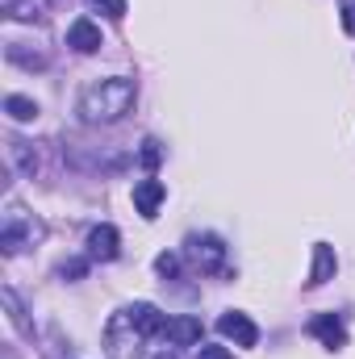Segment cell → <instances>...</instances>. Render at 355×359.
<instances>
[{
    "label": "cell",
    "mask_w": 355,
    "mask_h": 359,
    "mask_svg": "<svg viewBox=\"0 0 355 359\" xmlns=\"http://www.w3.org/2000/svg\"><path fill=\"white\" fill-rule=\"evenodd\" d=\"M134 100H138V84L134 80H126V76H109V80H96L88 88L80 92V121H88V126H113V121H121L130 109H134Z\"/></svg>",
    "instance_id": "1"
},
{
    "label": "cell",
    "mask_w": 355,
    "mask_h": 359,
    "mask_svg": "<svg viewBox=\"0 0 355 359\" xmlns=\"http://www.w3.org/2000/svg\"><path fill=\"white\" fill-rule=\"evenodd\" d=\"M142 343H147V334L134 326L130 309H117L105 322V355L109 359H142Z\"/></svg>",
    "instance_id": "2"
},
{
    "label": "cell",
    "mask_w": 355,
    "mask_h": 359,
    "mask_svg": "<svg viewBox=\"0 0 355 359\" xmlns=\"http://www.w3.org/2000/svg\"><path fill=\"white\" fill-rule=\"evenodd\" d=\"M38 238H42V226H38L21 205H8L4 226H0V243H4V251L17 255L21 247H29V243H38Z\"/></svg>",
    "instance_id": "3"
},
{
    "label": "cell",
    "mask_w": 355,
    "mask_h": 359,
    "mask_svg": "<svg viewBox=\"0 0 355 359\" xmlns=\"http://www.w3.org/2000/svg\"><path fill=\"white\" fill-rule=\"evenodd\" d=\"M184 251H188L192 268H201V271H222L226 268V247H222L217 234H192Z\"/></svg>",
    "instance_id": "4"
},
{
    "label": "cell",
    "mask_w": 355,
    "mask_h": 359,
    "mask_svg": "<svg viewBox=\"0 0 355 359\" xmlns=\"http://www.w3.org/2000/svg\"><path fill=\"white\" fill-rule=\"evenodd\" d=\"M217 334H222L226 343H234V347H255V343H260V326H255L247 313H239V309H230V313L217 318Z\"/></svg>",
    "instance_id": "5"
},
{
    "label": "cell",
    "mask_w": 355,
    "mask_h": 359,
    "mask_svg": "<svg viewBox=\"0 0 355 359\" xmlns=\"http://www.w3.org/2000/svg\"><path fill=\"white\" fill-rule=\"evenodd\" d=\"M67 46L72 50H80V55H96L105 42H100V25L92 21V17H76L72 25H67Z\"/></svg>",
    "instance_id": "6"
},
{
    "label": "cell",
    "mask_w": 355,
    "mask_h": 359,
    "mask_svg": "<svg viewBox=\"0 0 355 359\" xmlns=\"http://www.w3.org/2000/svg\"><path fill=\"white\" fill-rule=\"evenodd\" d=\"M117 251H121V234H117V226L100 222V226L88 234V259L109 264V259H117Z\"/></svg>",
    "instance_id": "7"
},
{
    "label": "cell",
    "mask_w": 355,
    "mask_h": 359,
    "mask_svg": "<svg viewBox=\"0 0 355 359\" xmlns=\"http://www.w3.org/2000/svg\"><path fill=\"white\" fill-rule=\"evenodd\" d=\"M309 334H314L322 347H330V351H339V347L347 343V326H343L335 313H318V318L309 322Z\"/></svg>",
    "instance_id": "8"
},
{
    "label": "cell",
    "mask_w": 355,
    "mask_h": 359,
    "mask_svg": "<svg viewBox=\"0 0 355 359\" xmlns=\"http://www.w3.org/2000/svg\"><path fill=\"white\" fill-rule=\"evenodd\" d=\"M163 339H168L172 347H196V343H201V322H196V318H188V313L168 318V326H163Z\"/></svg>",
    "instance_id": "9"
},
{
    "label": "cell",
    "mask_w": 355,
    "mask_h": 359,
    "mask_svg": "<svg viewBox=\"0 0 355 359\" xmlns=\"http://www.w3.org/2000/svg\"><path fill=\"white\" fill-rule=\"evenodd\" d=\"M163 196H168V188H163L159 180H138V184H134V209H138L142 217H155L159 205H163Z\"/></svg>",
    "instance_id": "10"
},
{
    "label": "cell",
    "mask_w": 355,
    "mask_h": 359,
    "mask_svg": "<svg viewBox=\"0 0 355 359\" xmlns=\"http://www.w3.org/2000/svg\"><path fill=\"white\" fill-rule=\"evenodd\" d=\"M130 309V318H134V326L147 334V339H155V334H163V326H168V318L151 305V301H134V305H126Z\"/></svg>",
    "instance_id": "11"
},
{
    "label": "cell",
    "mask_w": 355,
    "mask_h": 359,
    "mask_svg": "<svg viewBox=\"0 0 355 359\" xmlns=\"http://www.w3.org/2000/svg\"><path fill=\"white\" fill-rule=\"evenodd\" d=\"M339 268V259H335V247H326V243H314V268H309V288H322L330 276Z\"/></svg>",
    "instance_id": "12"
},
{
    "label": "cell",
    "mask_w": 355,
    "mask_h": 359,
    "mask_svg": "<svg viewBox=\"0 0 355 359\" xmlns=\"http://www.w3.org/2000/svg\"><path fill=\"white\" fill-rule=\"evenodd\" d=\"M8 163H13L21 176H34V172H38V155H34V147H29V142H21V138H13V142H8Z\"/></svg>",
    "instance_id": "13"
},
{
    "label": "cell",
    "mask_w": 355,
    "mask_h": 359,
    "mask_svg": "<svg viewBox=\"0 0 355 359\" xmlns=\"http://www.w3.org/2000/svg\"><path fill=\"white\" fill-rule=\"evenodd\" d=\"M4 113H8L13 121H34V117H38V104H34L29 96H17V92H13V96H4Z\"/></svg>",
    "instance_id": "14"
},
{
    "label": "cell",
    "mask_w": 355,
    "mask_h": 359,
    "mask_svg": "<svg viewBox=\"0 0 355 359\" xmlns=\"http://www.w3.org/2000/svg\"><path fill=\"white\" fill-rule=\"evenodd\" d=\"M0 301H4V309H8V322H13L21 334H29V322H25V309H21V301H17V292H13V288H4V292H0Z\"/></svg>",
    "instance_id": "15"
},
{
    "label": "cell",
    "mask_w": 355,
    "mask_h": 359,
    "mask_svg": "<svg viewBox=\"0 0 355 359\" xmlns=\"http://www.w3.org/2000/svg\"><path fill=\"white\" fill-rule=\"evenodd\" d=\"M4 55H8V63H21V67H46V59H42V55H25L21 42H8Z\"/></svg>",
    "instance_id": "16"
},
{
    "label": "cell",
    "mask_w": 355,
    "mask_h": 359,
    "mask_svg": "<svg viewBox=\"0 0 355 359\" xmlns=\"http://www.w3.org/2000/svg\"><path fill=\"white\" fill-rule=\"evenodd\" d=\"M84 4H88L92 13H105V17H113V21H117V17H126V0H84Z\"/></svg>",
    "instance_id": "17"
},
{
    "label": "cell",
    "mask_w": 355,
    "mask_h": 359,
    "mask_svg": "<svg viewBox=\"0 0 355 359\" xmlns=\"http://www.w3.org/2000/svg\"><path fill=\"white\" fill-rule=\"evenodd\" d=\"M138 159H142V168H159V159H163L159 142H155V138H147V142H142V151H138Z\"/></svg>",
    "instance_id": "18"
},
{
    "label": "cell",
    "mask_w": 355,
    "mask_h": 359,
    "mask_svg": "<svg viewBox=\"0 0 355 359\" xmlns=\"http://www.w3.org/2000/svg\"><path fill=\"white\" fill-rule=\"evenodd\" d=\"M88 271V259H67V264H59V276L63 280H80Z\"/></svg>",
    "instance_id": "19"
},
{
    "label": "cell",
    "mask_w": 355,
    "mask_h": 359,
    "mask_svg": "<svg viewBox=\"0 0 355 359\" xmlns=\"http://www.w3.org/2000/svg\"><path fill=\"white\" fill-rule=\"evenodd\" d=\"M339 17H343V29L355 34V0H343V4H339Z\"/></svg>",
    "instance_id": "20"
},
{
    "label": "cell",
    "mask_w": 355,
    "mask_h": 359,
    "mask_svg": "<svg viewBox=\"0 0 355 359\" xmlns=\"http://www.w3.org/2000/svg\"><path fill=\"white\" fill-rule=\"evenodd\" d=\"M155 271H159V276H176L180 259H176V255H159V259H155Z\"/></svg>",
    "instance_id": "21"
},
{
    "label": "cell",
    "mask_w": 355,
    "mask_h": 359,
    "mask_svg": "<svg viewBox=\"0 0 355 359\" xmlns=\"http://www.w3.org/2000/svg\"><path fill=\"white\" fill-rule=\"evenodd\" d=\"M196 359H234V355H230L226 347H201V351H196Z\"/></svg>",
    "instance_id": "22"
},
{
    "label": "cell",
    "mask_w": 355,
    "mask_h": 359,
    "mask_svg": "<svg viewBox=\"0 0 355 359\" xmlns=\"http://www.w3.org/2000/svg\"><path fill=\"white\" fill-rule=\"evenodd\" d=\"M159 359H176V355H159Z\"/></svg>",
    "instance_id": "23"
},
{
    "label": "cell",
    "mask_w": 355,
    "mask_h": 359,
    "mask_svg": "<svg viewBox=\"0 0 355 359\" xmlns=\"http://www.w3.org/2000/svg\"><path fill=\"white\" fill-rule=\"evenodd\" d=\"M51 4H59V0H51Z\"/></svg>",
    "instance_id": "24"
}]
</instances>
